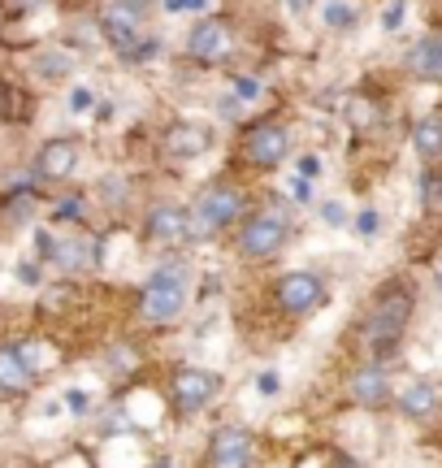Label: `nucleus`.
Instances as JSON below:
<instances>
[{
	"instance_id": "19",
	"label": "nucleus",
	"mask_w": 442,
	"mask_h": 468,
	"mask_svg": "<svg viewBox=\"0 0 442 468\" xmlns=\"http://www.w3.org/2000/svg\"><path fill=\"white\" fill-rule=\"evenodd\" d=\"M31 69H35V79L57 83V79H69V57H66V52H39Z\"/></svg>"
},
{
	"instance_id": "20",
	"label": "nucleus",
	"mask_w": 442,
	"mask_h": 468,
	"mask_svg": "<svg viewBox=\"0 0 442 468\" xmlns=\"http://www.w3.org/2000/svg\"><path fill=\"white\" fill-rule=\"evenodd\" d=\"M325 17V27H334V31H347V27H356V9L347 5V0H330L321 9Z\"/></svg>"
},
{
	"instance_id": "8",
	"label": "nucleus",
	"mask_w": 442,
	"mask_h": 468,
	"mask_svg": "<svg viewBox=\"0 0 442 468\" xmlns=\"http://www.w3.org/2000/svg\"><path fill=\"white\" fill-rule=\"evenodd\" d=\"M208 468H256V438L243 425H221L208 442Z\"/></svg>"
},
{
	"instance_id": "16",
	"label": "nucleus",
	"mask_w": 442,
	"mask_h": 468,
	"mask_svg": "<svg viewBox=\"0 0 442 468\" xmlns=\"http://www.w3.org/2000/svg\"><path fill=\"white\" fill-rule=\"evenodd\" d=\"M408 69L421 83H442V35H429L408 52Z\"/></svg>"
},
{
	"instance_id": "14",
	"label": "nucleus",
	"mask_w": 442,
	"mask_h": 468,
	"mask_svg": "<svg viewBox=\"0 0 442 468\" xmlns=\"http://www.w3.org/2000/svg\"><path fill=\"white\" fill-rule=\"evenodd\" d=\"M148 234H153L156 243H183V239H191L187 208H178V204H156L153 218H148Z\"/></svg>"
},
{
	"instance_id": "27",
	"label": "nucleus",
	"mask_w": 442,
	"mask_h": 468,
	"mask_svg": "<svg viewBox=\"0 0 442 468\" xmlns=\"http://www.w3.org/2000/svg\"><path fill=\"white\" fill-rule=\"evenodd\" d=\"M260 395H278V373H260Z\"/></svg>"
},
{
	"instance_id": "29",
	"label": "nucleus",
	"mask_w": 442,
	"mask_h": 468,
	"mask_svg": "<svg viewBox=\"0 0 442 468\" xmlns=\"http://www.w3.org/2000/svg\"><path fill=\"white\" fill-rule=\"evenodd\" d=\"M325 221H330V226H342L347 218H342V208H339V204H325Z\"/></svg>"
},
{
	"instance_id": "13",
	"label": "nucleus",
	"mask_w": 442,
	"mask_h": 468,
	"mask_svg": "<svg viewBox=\"0 0 442 468\" xmlns=\"http://www.w3.org/2000/svg\"><path fill=\"white\" fill-rule=\"evenodd\" d=\"M208 144H213V134L205 126H195V122H178L165 134V152H170L174 161H195V156L208 152Z\"/></svg>"
},
{
	"instance_id": "17",
	"label": "nucleus",
	"mask_w": 442,
	"mask_h": 468,
	"mask_svg": "<svg viewBox=\"0 0 442 468\" xmlns=\"http://www.w3.org/2000/svg\"><path fill=\"white\" fill-rule=\"evenodd\" d=\"M31 368L22 360V351L17 347H0V395H22L26 386H31Z\"/></svg>"
},
{
	"instance_id": "21",
	"label": "nucleus",
	"mask_w": 442,
	"mask_h": 468,
	"mask_svg": "<svg viewBox=\"0 0 442 468\" xmlns=\"http://www.w3.org/2000/svg\"><path fill=\"white\" fill-rule=\"evenodd\" d=\"M0 113L5 117H26V96L22 91H14V87H0Z\"/></svg>"
},
{
	"instance_id": "9",
	"label": "nucleus",
	"mask_w": 442,
	"mask_h": 468,
	"mask_svg": "<svg viewBox=\"0 0 442 468\" xmlns=\"http://www.w3.org/2000/svg\"><path fill=\"white\" fill-rule=\"evenodd\" d=\"M287 152H290V134H287V126H278V122H260V126H252L247 139H243V156H247V165H256V169H278L287 161Z\"/></svg>"
},
{
	"instance_id": "23",
	"label": "nucleus",
	"mask_w": 442,
	"mask_h": 468,
	"mask_svg": "<svg viewBox=\"0 0 442 468\" xmlns=\"http://www.w3.org/2000/svg\"><path fill=\"white\" fill-rule=\"evenodd\" d=\"M113 5H121L126 14H135V17H143L148 9H153V0H113Z\"/></svg>"
},
{
	"instance_id": "6",
	"label": "nucleus",
	"mask_w": 442,
	"mask_h": 468,
	"mask_svg": "<svg viewBox=\"0 0 442 468\" xmlns=\"http://www.w3.org/2000/svg\"><path fill=\"white\" fill-rule=\"evenodd\" d=\"M217 390H221L217 373H208V368H178L170 382V399L178 412L195 417V412H205L208 403L217 399Z\"/></svg>"
},
{
	"instance_id": "28",
	"label": "nucleus",
	"mask_w": 442,
	"mask_h": 468,
	"mask_svg": "<svg viewBox=\"0 0 442 468\" xmlns=\"http://www.w3.org/2000/svg\"><path fill=\"white\" fill-rule=\"evenodd\" d=\"M300 174H312V178H317V174H321V161H317V156H304V161H300Z\"/></svg>"
},
{
	"instance_id": "10",
	"label": "nucleus",
	"mask_w": 442,
	"mask_h": 468,
	"mask_svg": "<svg viewBox=\"0 0 442 468\" xmlns=\"http://www.w3.org/2000/svg\"><path fill=\"white\" fill-rule=\"evenodd\" d=\"M100 35L118 57H126V61L139 57V17L126 14L121 5H104L100 9Z\"/></svg>"
},
{
	"instance_id": "25",
	"label": "nucleus",
	"mask_w": 442,
	"mask_h": 468,
	"mask_svg": "<svg viewBox=\"0 0 442 468\" xmlns=\"http://www.w3.org/2000/svg\"><path fill=\"white\" fill-rule=\"evenodd\" d=\"M399 22H404V0H395L391 9H386V31H395Z\"/></svg>"
},
{
	"instance_id": "33",
	"label": "nucleus",
	"mask_w": 442,
	"mask_h": 468,
	"mask_svg": "<svg viewBox=\"0 0 442 468\" xmlns=\"http://www.w3.org/2000/svg\"><path fill=\"white\" fill-rule=\"evenodd\" d=\"M438 196H442V186H438Z\"/></svg>"
},
{
	"instance_id": "3",
	"label": "nucleus",
	"mask_w": 442,
	"mask_h": 468,
	"mask_svg": "<svg viewBox=\"0 0 442 468\" xmlns=\"http://www.w3.org/2000/svg\"><path fill=\"white\" fill-rule=\"evenodd\" d=\"M287 239H290V218L282 208H265V213L247 218V226L238 230V256L243 261H269V256L287 248Z\"/></svg>"
},
{
	"instance_id": "1",
	"label": "nucleus",
	"mask_w": 442,
	"mask_h": 468,
	"mask_svg": "<svg viewBox=\"0 0 442 468\" xmlns=\"http://www.w3.org/2000/svg\"><path fill=\"white\" fill-rule=\"evenodd\" d=\"M408 321H412V295L408 291H399V286L382 291L377 303L369 308V321H364V338H369L374 356H391V351L399 347L404 330H408Z\"/></svg>"
},
{
	"instance_id": "31",
	"label": "nucleus",
	"mask_w": 442,
	"mask_h": 468,
	"mask_svg": "<svg viewBox=\"0 0 442 468\" xmlns=\"http://www.w3.org/2000/svg\"><path fill=\"white\" fill-rule=\"evenodd\" d=\"M290 5H295V9H312V0H290Z\"/></svg>"
},
{
	"instance_id": "2",
	"label": "nucleus",
	"mask_w": 442,
	"mask_h": 468,
	"mask_svg": "<svg viewBox=\"0 0 442 468\" xmlns=\"http://www.w3.org/2000/svg\"><path fill=\"white\" fill-rule=\"evenodd\" d=\"M187 218H191V239H217L221 230H230L243 218V191L230 183L208 186Z\"/></svg>"
},
{
	"instance_id": "18",
	"label": "nucleus",
	"mask_w": 442,
	"mask_h": 468,
	"mask_svg": "<svg viewBox=\"0 0 442 468\" xmlns=\"http://www.w3.org/2000/svg\"><path fill=\"white\" fill-rule=\"evenodd\" d=\"M412 148H416V156H426V161H438L442 156V113H426L412 126Z\"/></svg>"
},
{
	"instance_id": "22",
	"label": "nucleus",
	"mask_w": 442,
	"mask_h": 468,
	"mask_svg": "<svg viewBox=\"0 0 442 468\" xmlns=\"http://www.w3.org/2000/svg\"><path fill=\"white\" fill-rule=\"evenodd\" d=\"M170 14H191V9H208V0H165Z\"/></svg>"
},
{
	"instance_id": "26",
	"label": "nucleus",
	"mask_w": 442,
	"mask_h": 468,
	"mask_svg": "<svg viewBox=\"0 0 442 468\" xmlns=\"http://www.w3.org/2000/svg\"><path fill=\"white\" fill-rule=\"evenodd\" d=\"M235 91H238V96H243V101H256V96H260V87H256L252 79H238V83H235Z\"/></svg>"
},
{
	"instance_id": "30",
	"label": "nucleus",
	"mask_w": 442,
	"mask_h": 468,
	"mask_svg": "<svg viewBox=\"0 0 442 468\" xmlns=\"http://www.w3.org/2000/svg\"><path fill=\"white\" fill-rule=\"evenodd\" d=\"M69 101H74V109H87V104H91V91H83V87H74V96H69Z\"/></svg>"
},
{
	"instance_id": "24",
	"label": "nucleus",
	"mask_w": 442,
	"mask_h": 468,
	"mask_svg": "<svg viewBox=\"0 0 442 468\" xmlns=\"http://www.w3.org/2000/svg\"><path fill=\"white\" fill-rule=\"evenodd\" d=\"M356 230H360V234H377V213H374V208H369V213H360Z\"/></svg>"
},
{
	"instance_id": "11",
	"label": "nucleus",
	"mask_w": 442,
	"mask_h": 468,
	"mask_svg": "<svg viewBox=\"0 0 442 468\" xmlns=\"http://www.w3.org/2000/svg\"><path fill=\"white\" fill-rule=\"evenodd\" d=\"M352 399L360 403V408H369V412H377V408H386V403L395 399V386H391V373L382 365H364L352 373Z\"/></svg>"
},
{
	"instance_id": "15",
	"label": "nucleus",
	"mask_w": 442,
	"mask_h": 468,
	"mask_svg": "<svg viewBox=\"0 0 442 468\" xmlns=\"http://www.w3.org/2000/svg\"><path fill=\"white\" fill-rule=\"evenodd\" d=\"M395 403H399V412L408 420H429L434 412H438V386L434 382H408L399 395H395Z\"/></svg>"
},
{
	"instance_id": "5",
	"label": "nucleus",
	"mask_w": 442,
	"mask_h": 468,
	"mask_svg": "<svg viewBox=\"0 0 442 468\" xmlns=\"http://www.w3.org/2000/svg\"><path fill=\"white\" fill-rule=\"evenodd\" d=\"M187 308V286H183V273H156L153 286L143 291V303L139 313L148 325H170L178 321V313Z\"/></svg>"
},
{
	"instance_id": "4",
	"label": "nucleus",
	"mask_w": 442,
	"mask_h": 468,
	"mask_svg": "<svg viewBox=\"0 0 442 468\" xmlns=\"http://www.w3.org/2000/svg\"><path fill=\"white\" fill-rule=\"evenodd\" d=\"M273 300H278V308H282L287 317H308V313H317L325 303V282L312 269H290V273L278 278Z\"/></svg>"
},
{
	"instance_id": "12",
	"label": "nucleus",
	"mask_w": 442,
	"mask_h": 468,
	"mask_svg": "<svg viewBox=\"0 0 442 468\" xmlns=\"http://www.w3.org/2000/svg\"><path fill=\"white\" fill-rule=\"evenodd\" d=\"M74 169H79V139H52V144H44L39 156H35V174H39L44 183H61Z\"/></svg>"
},
{
	"instance_id": "7",
	"label": "nucleus",
	"mask_w": 442,
	"mask_h": 468,
	"mask_svg": "<svg viewBox=\"0 0 442 468\" xmlns=\"http://www.w3.org/2000/svg\"><path fill=\"white\" fill-rule=\"evenodd\" d=\"M187 52L200 66H221L230 52H235V31L226 17H200L187 35Z\"/></svg>"
},
{
	"instance_id": "32",
	"label": "nucleus",
	"mask_w": 442,
	"mask_h": 468,
	"mask_svg": "<svg viewBox=\"0 0 442 468\" xmlns=\"http://www.w3.org/2000/svg\"><path fill=\"white\" fill-rule=\"evenodd\" d=\"M161 468H170V464H161Z\"/></svg>"
}]
</instances>
